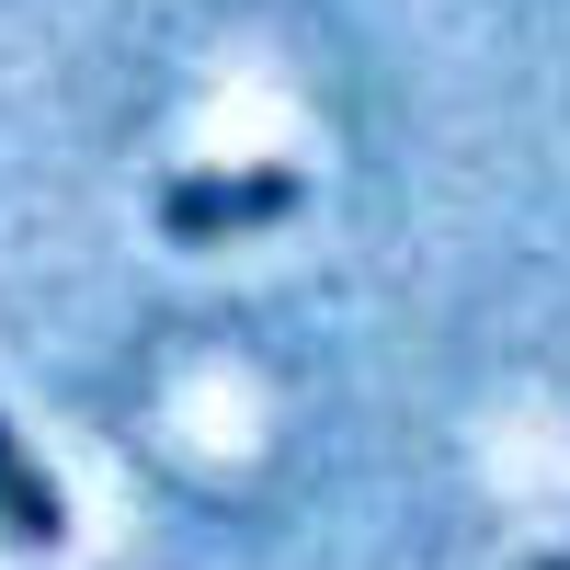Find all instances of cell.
<instances>
[{"label":"cell","mask_w":570,"mask_h":570,"mask_svg":"<svg viewBox=\"0 0 570 570\" xmlns=\"http://www.w3.org/2000/svg\"><path fill=\"white\" fill-rule=\"evenodd\" d=\"M0 548H23V559L69 548V491L23 456V434H12V422H0Z\"/></svg>","instance_id":"7a4b0ae2"},{"label":"cell","mask_w":570,"mask_h":570,"mask_svg":"<svg viewBox=\"0 0 570 570\" xmlns=\"http://www.w3.org/2000/svg\"><path fill=\"white\" fill-rule=\"evenodd\" d=\"M308 206V171L252 160V171H171L160 183V240L206 252V240H240V228H285Z\"/></svg>","instance_id":"6da1fadb"},{"label":"cell","mask_w":570,"mask_h":570,"mask_svg":"<svg viewBox=\"0 0 570 570\" xmlns=\"http://www.w3.org/2000/svg\"><path fill=\"white\" fill-rule=\"evenodd\" d=\"M525 570H570V559H525Z\"/></svg>","instance_id":"3957f363"}]
</instances>
